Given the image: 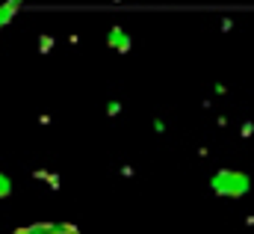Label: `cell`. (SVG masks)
I'll use <instances>...</instances> for the list:
<instances>
[{"mask_svg":"<svg viewBox=\"0 0 254 234\" xmlns=\"http://www.w3.org/2000/svg\"><path fill=\"white\" fill-rule=\"evenodd\" d=\"M210 187H213V193H216V196H231V199H237V196H246V193H249L252 181H249L246 172L222 169V172H216V175H213Z\"/></svg>","mask_w":254,"mask_h":234,"instance_id":"cell-1","label":"cell"},{"mask_svg":"<svg viewBox=\"0 0 254 234\" xmlns=\"http://www.w3.org/2000/svg\"><path fill=\"white\" fill-rule=\"evenodd\" d=\"M51 48H54V36H39V51L51 54Z\"/></svg>","mask_w":254,"mask_h":234,"instance_id":"cell-5","label":"cell"},{"mask_svg":"<svg viewBox=\"0 0 254 234\" xmlns=\"http://www.w3.org/2000/svg\"><path fill=\"white\" fill-rule=\"evenodd\" d=\"M9 193H12V178L6 172H0V199H6Z\"/></svg>","mask_w":254,"mask_h":234,"instance_id":"cell-4","label":"cell"},{"mask_svg":"<svg viewBox=\"0 0 254 234\" xmlns=\"http://www.w3.org/2000/svg\"><path fill=\"white\" fill-rule=\"evenodd\" d=\"M107 42H110V48H116V51H122V54L130 51V36H127L122 27H113L110 36H107Z\"/></svg>","mask_w":254,"mask_h":234,"instance_id":"cell-2","label":"cell"},{"mask_svg":"<svg viewBox=\"0 0 254 234\" xmlns=\"http://www.w3.org/2000/svg\"><path fill=\"white\" fill-rule=\"evenodd\" d=\"M15 12H18V3H15V0L0 3V27H3V24H9V21L15 18Z\"/></svg>","mask_w":254,"mask_h":234,"instance_id":"cell-3","label":"cell"},{"mask_svg":"<svg viewBox=\"0 0 254 234\" xmlns=\"http://www.w3.org/2000/svg\"><path fill=\"white\" fill-rule=\"evenodd\" d=\"M48 184H51V190H60V175H48Z\"/></svg>","mask_w":254,"mask_h":234,"instance_id":"cell-7","label":"cell"},{"mask_svg":"<svg viewBox=\"0 0 254 234\" xmlns=\"http://www.w3.org/2000/svg\"><path fill=\"white\" fill-rule=\"evenodd\" d=\"M252 130H254V124H252V121H246V124H243V136H249Z\"/></svg>","mask_w":254,"mask_h":234,"instance_id":"cell-8","label":"cell"},{"mask_svg":"<svg viewBox=\"0 0 254 234\" xmlns=\"http://www.w3.org/2000/svg\"><path fill=\"white\" fill-rule=\"evenodd\" d=\"M119 113H122V104L119 101H110L107 104V116H119Z\"/></svg>","mask_w":254,"mask_h":234,"instance_id":"cell-6","label":"cell"}]
</instances>
